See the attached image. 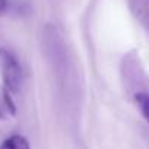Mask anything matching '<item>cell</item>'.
<instances>
[{
    "mask_svg": "<svg viewBox=\"0 0 149 149\" xmlns=\"http://www.w3.org/2000/svg\"><path fill=\"white\" fill-rule=\"evenodd\" d=\"M134 100H136V104L142 113V116L146 118V121L149 123V94L146 92H139L134 95Z\"/></svg>",
    "mask_w": 149,
    "mask_h": 149,
    "instance_id": "obj_3",
    "label": "cell"
},
{
    "mask_svg": "<svg viewBox=\"0 0 149 149\" xmlns=\"http://www.w3.org/2000/svg\"><path fill=\"white\" fill-rule=\"evenodd\" d=\"M8 10V0H0V15Z\"/></svg>",
    "mask_w": 149,
    "mask_h": 149,
    "instance_id": "obj_4",
    "label": "cell"
},
{
    "mask_svg": "<svg viewBox=\"0 0 149 149\" xmlns=\"http://www.w3.org/2000/svg\"><path fill=\"white\" fill-rule=\"evenodd\" d=\"M0 148L2 149H28L29 142L26 140V137L21 134H12L0 143Z\"/></svg>",
    "mask_w": 149,
    "mask_h": 149,
    "instance_id": "obj_2",
    "label": "cell"
},
{
    "mask_svg": "<svg viewBox=\"0 0 149 149\" xmlns=\"http://www.w3.org/2000/svg\"><path fill=\"white\" fill-rule=\"evenodd\" d=\"M0 72H2L5 89L9 92H18L22 85V67L16 56L8 48L0 47Z\"/></svg>",
    "mask_w": 149,
    "mask_h": 149,
    "instance_id": "obj_1",
    "label": "cell"
}]
</instances>
